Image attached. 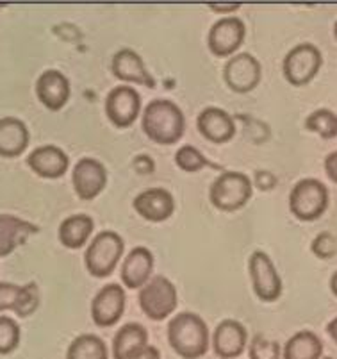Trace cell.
Wrapping results in <instances>:
<instances>
[{"label":"cell","mask_w":337,"mask_h":359,"mask_svg":"<svg viewBox=\"0 0 337 359\" xmlns=\"http://www.w3.org/2000/svg\"><path fill=\"white\" fill-rule=\"evenodd\" d=\"M137 302L142 311L153 322L166 320L179 304V295L172 280L165 276L150 277V280L139 290Z\"/></svg>","instance_id":"6"},{"label":"cell","mask_w":337,"mask_h":359,"mask_svg":"<svg viewBox=\"0 0 337 359\" xmlns=\"http://www.w3.org/2000/svg\"><path fill=\"white\" fill-rule=\"evenodd\" d=\"M329 208V190L322 181L307 177L293 186L289 194V211L302 222H314Z\"/></svg>","instance_id":"5"},{"label":"cell","mask_w":337,"mask_h":359,"mask_svg":"<svg viewBox=\"0 0 337 359\" xmlns=\"http://www.w3.org/2000/svg\"><path fill=\"white\" fill-rule=\"evenodd\" d=\"M333 38H336V40H337V22H336V24H333Z\"/></svg>","instance_id":"40"},{"label":"cell","mask_w":337,"mask_h":359,"mask_svg":"<svg viewBox=\"0 0 337 359\" xmlns=\"http://www.w3.org/2000/svg\"><path fill=\"white\" fill-rule=\"evenodd\" d=\"M142 113V97L132 86H116L106 97V115L113 126L125 129L137 120Z\"/></svg>","instance_id":"11"},{"label":"cell","mask_w":337,"mask_h":359,"mask_svg":"<svg viewBox=\"0 0 337 359\" xmlns=\"http://www.w3.org/2000/svg\"><path fill=\"white\" fill-rule=\"evenodd\" d=\"M248 355L250 359H280L282 347L279 341L257 334L252 338L250 345H248Z\"/></svg>","instance_id":"31"},{"label":"cell","mask_w":337,"mask_h":359,"mask_svg":"<svg viewBox=\"0 0 337 359\" xmlns=\"http://www.w3.org/2000/svg\"><path fill=\"white\" fill-rule=\"evenodd\" d=\"M70 81L63 72L50 68L36 81V97L48 111H61L70 100Z\"/></svg>","instance_id":"14"},{"label":"cell","mask_w":337,"mask_h":359,"mask_svg":"<svg viewBox=\"0 0 337 359\" xmlns=\"http://www.w3.org/2000/svg\"><path fill=\"white\" fill-rule=\"evenodd\" d=\"M67 359H109V351L102 338L95 334H81L68 345Z\"/></svg>","instance_id":"26"},{"label":"cell","mask_w":337,"mask_h":359,"mask_svg":"<svg viewBox=\"0 0 337 359\" xmlns=\"http://www.w3.org/2000/svg\"><path fill=\"white\" fill-rule=\"evenodd\" d=\"M125 292L123 286L111 283L95 295L91 302V318L98 327H111L120 322L125 311Z\"/></svg>","instance_id":"13"},{"label":"cell","mask_w":337,"mask_h":359,"mask_svg":"<svg viewBox=\"0 0 337 359\" xmlns=\"http://www.w3.org/2000/svg\"><path fill=\"white\" fill-rule=\"evenodd\" d=\"M252 288L263 302H275L282 295V279L275 269L273 261L263 250H255L248 259Z\"/></svg>","instance_id":"8"},{"label":"cell","mask_w":337,"mask_h":359,"mask_svg":"<svg viewBox=\"0 0 337 359\" xmlns=\"http://www.w3.org/2000/svg\"><path fill=\"white\" fill-rule=\"evenodd\" d=\"M263 68L250 52H238L223 68V81L234 93H250L259 86Z\"/></svg>","instance_id":"9"},{"label":"cell","mask_w":337,"mask_h":359,"mask_svg":"<svg viewBox=\"0 0 337 359\" xmlns=\"http://www.w3.org/2000/svg\"><path fill=\"white\" fill-rule=\"evenodd\" d=\"M123 359H161V352H159L157 347H153V345L145 344L123 355Z\"/></svg>","instance_id":"34"},{"label":"cell","mask_w":337,"mask_h":359,"mask_svg":"<svg viewBox=\"0 0 337 359\" xmlns=\"http://www.w3.org/2000/svg\"><path fill=\"white\" fill-rule=\"evenodd\" d=\"M20 288L22 286L15 285V283H0V311H8V309L13 311Z\"/></svg>","instance_id":"33"},{"label":"cell","mask_w":337,"mask_h":359,"mask_svg":"<svg viewBox=\"0 0 337 359\" xmlns=\"http://www.w3.org/2000/svg\"><path fill=\"white\" fill-rule=\"evenodd\" d=\"M175 165L181 170L188 172V174H195L200 172L205 166H214L200 150L193 145H184L175 152Z\"/></svg>","instance_id":"28"},{"label":"cell","mask_w":337,"mask_h":359,"mask_svg":"<svg viewBox=\"0 0 337 359\" xmlns=\"http://www.w3.org/2000/svg\"><path fill=\"white\" fill-rule=\"evenodd\" d=\"M305 129L322 136L323 140H333L337 136V115L330 109H316L305 118Z\"/></svg>","instance_id":"27"},{"label":"cell","mask_w":337,"mask_h":359,"mask_svg":"<svg viewBox=\"0 0 337 359\" xmlns=\"http://www.w3.org/2000/svg\"><path fill=\"white\" fill-rule=\"evenodd\" d=\"M248 344V332L238 320L227 318L212 332V348L221 359H235L243 354Z\"/></svg>","instance_id":"15"},{"label":"cell","mask_w":337,"mask_h":359,"mask_svg":"<svg viewBox=\"0 0 337 359\" xmlns=\"http://www.w3.org/2000/svg\"><path fill=\"white\" fill-rule=\"evenodd\" d=\"M323 165H325L326 177L337 184V150H333V152H330V154L326 156Z\"/></svg>","instance_id":"36"},{"label":"cell","mask_w":337,"mask_h":359,"mask_svg":"<svg viewBox=\"0 0 337 359\" xmlns=\"http://www.w3.org/2000/svg\"><path fill=\"white\" fill-rule=\"evenodd\" d=\"M241 8V4H209V9H212L214 13H220V15H223V13H234L238 11V9Z\"/></svg>","instance_id":"37"},{"label":"cell","mask_w":337,"mask_h":359,"mask_svg":"<svg viewBox=\"0 0 337 359\" xmlns=\"http://www.w3.org/2000/svg\"><path fill=\"white\" fill-rule=\"evenodd\" d=\"M125 250V241L114 231H102L91 240L84 254L88 272L97 279L109 277L118 266Z\"/></svg>","instance_id":"4"},{"label":"cell","mask_w":337,"mask_h":359,"mask_svg":"<svg viewBox=\"0 0 337 359\" xmlns=\"http://www.w3.org/2000/svg\"><path fill=\"white\" fill-rule=\"evenodd\" d=\"M95 229V222L90 215L78 213L64 218L59 225V241L63 247L77 250L86 245Z\"/></svg>","instance_id":"23"},{"label":"cell","mask_w":337,"mask_h":359,"mask_svg":"<svg viewBox=\"0 0 337 359\" xmlns=\"http://www.w3.org/2000/svg\"><path fill=\"white\" fill-rule=\"evenodd\" d=\"M39 306V288L36 283H27L20 288L18 299H16V304L13 308V311L16 313V316L20 318H27L32 313L38 309Z\"/></svg>","instance_id":"29"},{"label":"cell","mask_w":337,"mask_h":359,"mask_svg":"<svg viewBox=\"0 0 337 359\" xmlns=\"http://www.w3.org/2000/svg\"><path fill=\"white\" fill-rule=\"evenodd\" d=\"M170 347L184 359H202L209 351V327L200 315L181 311L168 322Z\"/></svg>","instance_id":"1"},{"label":"cell","mask_w":337,"mask_h":359,"mask_svg":"<svg viewBox=\"0 0 337 359\" xmlns=\"http://www.w3.org/2000/svg\"><path fill=\"white\" fill-rule=\"evenodd\" d=\"M323 341L312 331H300L291 336L282 348L284 359H322Z\"/></svg>","instance_id":"24"},{"label":"cell","mask_w":337,"mask_h":359,"mask_svg":"<svg viewBox=\"0 0 337 359\" xmlns=\"http://www.w3.org/2000/svg\"><path fill=\"white\" fill-rule=\"evenodd\" d=\"M310 250L316 257L319 259H330V257L336 256L337 252V240L332 233L329 231H323L318 236L314 238L312 243H310Z\"/></svg>","instance_id":"32"},{"label":"cell","mask_w":337,"mask_h":359,"mask_svg":"<svg viewBox=\"0 0 337 359\" xmlns=\"http://www.w3.org/2000/svg\"><path fill=\"white\" fill-rule=\"evenodd\" d=\"M142 127L153 143L173 145L184 136L186 116L173 100L156 99L143 111Z\"/></svg>","instance_id":"2"},{"label":"cell","mask_w":337,"mask_h":359,"mask_svg":"<svg viewBox=\"0 0 337 359\" xmlns=\"http://www.w3.org/2000/svg\"><path fill=\"white\" fill-rule=\"evenodd\" d=\"M330 292L337 297V270L332 273V277H330Z\"/></svg>","instance_id":"39"},{"label":"cell","mask_w":337,"mask_h":359,"mask_svg":"<svg viewBox=\"0 0 337 359\" xmlns=\"http://www.w3.org/2000/svg\"><path fill=\"white\" fill-rule=\"evenodd\" d=\"M134 166H136L137 174H143V175L152 174L153 170H156V163H153V159L146 154L137 156V158L134 159Z\"/></svg>","instance_id":"35"},{"label":"cell","mask_w":337,"mask_h":359,"mask_svg":"<svg viewBox=\"0 0 337 359\" xmlns=\"http://www.w3.org/2000/svg\"><path fill=\"white\" fill-rule=\"evenodd\" d=\"M31 135L24 120L16 116L0 118V158H18L27 150Z\"/></svg>","instance_id":"22"},{"label":"cell","mask_w":337,"mask_h":359,"mask_svg":"<svg viewBox=\"0 0 337 359\" xmlns=\"http://www.w3.org/2000/svg\"><path fill=\"white\" fill-rule=\"evenodd\" d=\"M247 27L238 16H225L209 29L207 47L216 57H232L243 45Z\"/></svg>","instance_id":"10"},{"label":"cell","mask_w":337,"mask_h":359,"mask_svg":"<svg viewBox=\"0 0 337 359\" xmlns=\"http://www.w3.org/2000/svg\"><path fill=\"white\" fill-rule=\"evenodd\" d=\"M254 194V182L243 172L223 170L209 188V201L216 210L232 213L248 204Z\"/></svg>","instance_id":"3"},{"label":"cell","mask_w":337,"mask_h":359,"mask_svg":"<svg viewBox=\"0 0 337 359\" xmlns=\"http://www.w3.org/2000/svg\"><path fill=\"white\" fill-rule=\"evenodd\" d=\"M36 233H39L38 225L15 215L0 213V257H8Z\"/></svg>","instance_id":"20"},{"label":"cell","mask_w":337,"mask_h":359,"mask_svg":"<svg viewBox=\"0 0 337 359\" xmlns=\"http://www.w3.org/2000/svg\"><path fill=\"white\" fill-rule=\"evenodd\" d=\"M323 55L312 43H300L291 48L284 57L282 72L291 86H305L319 74Z\"/></svg>","instance_id":"7"},{"label":"cell","mask_w":337,"mask_h":359,"mask_svg":"<svg viewBox=\"0 0 337 359\" xmlns=\"http://www.w3.org/2000/svg\"><path fill=\"white\" fill-rule=\"evenodd\" d=\"M111 70H113L114 77L123 83H136L146 88H156V81L150 75L149 68L145 67V61L132 48H120L111 60Z\"/></svg>","instance_id":"17"},{"label":"cell","mask_w":337,"mask_h":359,"mask_svg":"<svg viewBox=\"0 0 337 359\" xmlns=\"http://www.w3.org/2000/svg\"><path fill=\"white\" fill-rule=\"evenodd\" d=\"M322 359H333V358H322Z\"/></svg>","instance_id":"41"},{"label":"cell","mask_w":337,"mask_h":359,"mask_svg":"<svg viewBox=\"0 0 337 359\" xmlns=\"http://www.w3.org/2000/svg\"><path fill=\"white\" fill-rule=\"evenodd\" d=\"M20 336H22V331L16 320L0 315V355L16 351L20 345Z\"/></svg>","instance_id":"30"},{"label":"cell","mask_w":337,"mask_h":359,"mask_svg":"<svg viewBox=\"0 0 337 359\" xmlns=\"http://www.w3.org/2000/svg\"><path fill=\"white\" fill-rule=\"evenodd\" d=\"M71 184L81 201H93L106 190L107 168L98 159H78L71 170Z\"/></svg>","instance_id":"12"},{"label":"cell","mask_w":337,"mask_h":359,"mask_svg":"<svg viewBox=\"0 0 337 359\" xmlns=\"http://www.w3.org/2000/svg\"><path fill=\"white\" fill-rule=\"evenodd\" d=\"M29 168L43 179H61L70 166V158L61 147L41 145L27 156Z\"/></svg>","instance_id":"18"},{"label":"cell","mask_w":337,"mask_h":359,"mask_svg":"<svg viewBox=\"0 0 337 359\" xmlns=\"http://www.w3.org/2000/svg\"><path fill=\"white\" fill-rule=\"evenodd\" d=\"M326 332H329L330 338L333 339V344L337 345V316L333 320H330V324L326 325Z\"/></svg>","instance_id":"38"},{"label":"cell","mask_w":337,"mask_h":359,"mask_svg":"<svg viewBox=\"0 0 337 359\" xmlns=\"http://www.w3.org/2000/svg\"><path fill=\"white\" fill-rule=\"evenodd\" d=\"M200 135L211 143H227L235 136V122L221 107H205L196 118Z\"/></svg>","instance_id":"19"},{"label":"cell","mask_w":337,"mask_h":359,"mask_svg":"<svg viewBox=\"0 0 337 359\" xmlns=\"http://www.w3.org/2000/svg\"><path fill=\"white\" fill-rule=\"evenodd\" d=\"M132 208L145 220L161 224L168 220L175 211V198L165 188H149L134 198Z\"/></svg>","instance_id":"16"},{"label":"cell","mask_w":337,"mask_h":359,"mask_svg":"<svg viewBox=\"0 0 337 359\" xmlns=\"http://www.w3.org/2000/svg\"><path fill=\"white\" fill-rule=\"evenodd\" d=\"M153 254L146 247H134L122 264V283L130 290L143 288L152 277Z\"/></svg>","instance_id":"21"},{"label":"cell","mask_w":337,"mask_h":359,"mask_svg":"<svg viewBox=\"0 0 337 359\" xmlns=\"http://www.w3.org/2000/svg\"><path fill=\"white\" fill-rule=\"evenodd\" d=\"M145 344H149V331L142 324H125L113 338V358L123 359V355Z\"/></svg>","instance_id":"25"}]
</instances>
